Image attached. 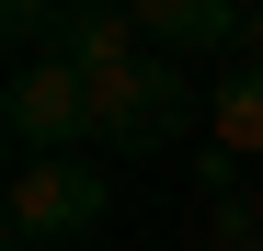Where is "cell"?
Here are the masks:
<instances>
[{"label":"cell","mask_w":263,"mask_h":251,"mask_svg":"<svg viewBox=\"0 0 263 251\" xmlns=\"http://www.w3.org/2000/svg\"><path fill=\"white\" fill-rule=\"evenodd\" d=\"M0 137H12V160H80V149H103L92 137V80L69 57H23L12 92H0Z\"/></svg>","instance_id":"1"},{"label":"cell","mask_w":263,"mask_h":251,"mask_svg":"<svg viewBox=\"0 0 263 251\" xmlns=\"http://www.w3.org/2000/svg\"><path fill=\"white\" fill-rule=\"evenodd\" d=\"M195 126V92H183V57H138V69H115V80H92V137L103 149H126V160H160L172 137Z\"/></svg>","instance_id":"2"},{"label":"cell","mask_w":263,"mask_h":251,"mask_svg":"<svg viewBox=\"0 0 263 251\" xmlns=\"http://www.w3.org/2000/svg\"><path fill=\"white\" fill-rule=\"evenodd\" d=\"M103 172L92 160H23L12 172V205H0V228H12L23 251H46V240H80V228H103Z\"/></svg>","instance_id":"3"},{"label":"cell","mask_w":263,"mask_h":251,"mask_svg":"<svg viewBox=\"0 0 263 251\" xmlns=\"http://www.w3.org/2000/svg\"><path fill=\"white\" fill-rule=\"evenodd\" d=\"M126 12H138V34L160 57H229L252 34V0H126Z\"/></svg>","instance_id":"4"},{"label":"cell","mask_w":263,"mask_h":251,"mask_svg":"<svg viewBox=\"0 0 263 251\" xmlns=\"http://www.w3.org/2000/svg\"><path fill=\"white\" fill-rule=\"evenodd\" d=\"M46 57H69L80 80H115V69L149 57V34H138V12H126V0H69V23H58Z\"/></svg>","instance_id":"5"},{"label":"cell","mask_w":263,"mask_h":251,"mask_svg":"<svg viewBox=\"0 0 263 251\" xmlns=\"http://www.w3.org/2000/svg\"><path fill=\"white\" fill-rule=\"evenodd\" d=\"M206 137L229 149V160H263V57H240L229 80H217V103H206Z\"/></svg>","instance_id":"6"},{"label":"cell","mask_w":263,"mask_h":251,"mask_svg":"<svg viewBox=\"0 0 263 251\" xmlns=\"http://www.w3.org/2000/svg\"><path fill=\"white\" fill-rule=\"evenodd\" d=\"M0 23H12V46H23V57H46V46H58V23H69V0H0Z\"/></svg>","instance_id":"7"},{"label":"cell","mask_w":263,"mask_h":251,"mask_svg":"<svg viewBox=\"0 0 263 251\" xmlns=\"http://www.w3.org/2000/svg\"><path fill=\"white\" fill-rule=\"evenodd\" d=\"M240 57H263V0H252V34H240Z\"/></svg>","instance_id":"8"},{"label":"cell","mask_w":263,"mask_h":251,"mask_svg":"<svg viewBox=\"0 0 263 251\" xmlns=\"http://www.w3.org/2000/svg\"><path fill=\"white\" fill-rule=\"evenodd\" d=\"M252 217H263V172H252Z\"/></svg>","instance_id":"9"}]
</instances>
